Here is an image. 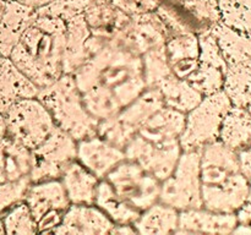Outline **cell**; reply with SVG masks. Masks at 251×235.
Masks as SVG:
<instances>
[{"label":"cell","instance_id":"24","mask_svg":"<svg viewBox=\"0 0 251 235\" xmlns=\"http://www.w3.org/2000/svg\"><path fill=\"white\" fill-rule=\"evenodd\" d=\"M248 110H249V113L251 114V104L249 105V107H248Z\"/></svg>","mask_w":251,"mask_h":235},{"label":"cell","instance_id":"5","mask_svg":"<svg viewBox=\"0 0 251 235\" xmlns=\"http://www.w3.org/2000/svg\"><path fill=\"white\" fill-rule=\"evenodd\" d=\"M27 202L34 222L39 228L55 227L63 219L69 206L68 193L60 184H47L32 188Z\"/></svg>","mask_w":251,"mask_h":235},{"label":"cell","instance_id":"21","mask_svg":"<svg viewBox=\"0 0 251 235\" xmlns=\"http://www.w3.org/2000/svg\"><path fill=\"white\" fill-rule=\"evenodd\" d=\"M6 136V121H5V117L0 114V141Z\"/></svg>","mask_w":251,"mask_h":235},{"label":"cell","instance_id":"16","mask_svg":"<svg viewBox=\"0 0 251 235\" xmlns=\"http://www.w3.org/2000/svg\"><path fill=\"white\" fill-rule=\"evenodd\" d=\"M176 214L169 208L154 207L144 215L139 228L144 233H167L176 227Z\"/></svg>","mask_w":251,"mask_h":235},{"label":"cell","instance_id":"2","mask_svg":"<svg viewBox=\"0 0 251 235\" xmlns=\"http://www.w3.org/2000/svg\"><path fill=\"white\" fill-rule=\"evenodd\" d=\"M6 136L28 149L43 143L53 132V122L46 108L32 98L19 100L4 114Z\"/></svg>","mask_w":251,"mask_h":235},{"label":"cell","instance_id":"18","mask_svg":"<svg viewBox=\"0 0 251 235\" xmlns=\"http://www.w3.org/2000/svg\"><path fill=\"white\" fill-rule=\"evenodd\" d=\"M27 186H28L27 176L11 183L0 184V212L21 200L27 193Z\"/></svg>","mask_w":251,"mask_h":235},{"label":"cell","instance_id":"25","mask_svg":"<svg viewBox=\"0 0 251 235\" xmlns=\"http://www.w3.org/2000/svg\"><path fill=\"white\" fill-rule=\"evenodd\" d=\"M2 58V56H1V54H0V59H1Z\"/></svg>","mask_w":251,"mask_h":235},{"label":"cell","instance_id":"9","mask_svg":"<svg viewBox=\"0 0 251 235\" xmlns=\"http://www.w3.org/2000/svg\"><path fill=\"white\" fill-rule=\"evenodd\" d=\"M210 32L215 37L227 65L251 59V34L230 28L222 22L213 24Z\"/></svg>","mask_w":251,"mask_h":235},{"label":"cell","instance_id":"1","mask_svg":"<svg viewBox=\"0 0 251 235\" xmlns=\"http://www.w3.org/2000/svg\"><path fill=\"white\" fill-rule=\"evenodd\" d=\"M225 91L212 93L203 98L198 108L189 115L181 143L186 151H201L206 144L217 141L223 118L232 108Z\"/></svg>","mask_w":251,"mask_h":235},{"label":"cell","instance_id":"13","mask_svg":"<svg viewBox=\"0 0 251 235\" xmlns=\"http://www.w3.org/2000/svg\"><path fill=\"white\" fill-rule=\"evenodd\" d=\"M64 232L68 233H105L112 224L103 214L91 208L74 207L64 217Z\"/></svg>","mask_w":251,"mask_h":235},{"label":"cell","instance_id":"17","mask_svg":"<svg viewBox=\"0 0 251 235\" xmlns=\"http://www.w3.org/2000/svg\"><path fill=\"white\" fill-rule=\"evenodd\" d=\"M6 233H36L37 224L27 205H16L4 219Z\"/></svg>","mask_w":251,"mask_h":235},{"label":"cell","instance_id":"12","mask_svg":"<svg viewBox=\"0 0 251 235\" xmlns=\"http://www.w3.org/2000/svg\"><path fill=\"white\" fill-rule=\"evenodd\" d=\"M180 223L186 228H199L201 232L208 233H233L238 225V218L235 213L217 212H189L184 213Z\"/></svg>","mask_w":251,"mask_h":235},{"label":"cell","instance_id":"7","mask_svg":"<svg viewBox=\"0 0 251 235\" xmlns=\"http://www.w3.org/2000/svg\"><path fill=\"white\" fill-rule=\"evenodd\" d=\"M218 140L238 153L251 147V114L248 108L232 107L228 110Z\"/></svg>","mask_w":251,"mask_h":235},{"label":"cell","instance_id":"20","mask_svg":"<svg viewBox=\"0 0 251 235\" xmlns=\"http://www.w3.org/2000/svg\"><path fill=\"white\" fill-rule=\"evenodd\" d=\"M235 214H237L238 223L251 225V185H250L249 193H248L247 201H245L244 205L237 211Z\"/></svg>","mask_w":251,"mask_h":235},{"label":"cell","instance_id":"23","mask_svg":"<svg viewBox=\"0 0 251 235\" xmlns=\"http://www.w3.org/2000/svg\"><path fill=\"white\" fill-rule=\"evenodd\" d=\"M1 233H5V229H4V224H2V222L0 220V234H1Z\"/></svg>","mask_w":251,"mask_h":235},{"label":"cell","instance_id":"6","mask_svg":"<svg viewBox=\"0 0 251 235\" xmlns=\"http://www.w3.org/2000/svg\"><path fill=\"white\" fill-rule=\"evenodd\" d=\"M37 94L36 86L25 76L10 59H0V114L4 115L11 105Z\"/></svg>","mask_w":251,"mask_h":235},{"label":"cell","instance_id":"4","mask_svg":"<svg viewBox=\"0 0 251 235\" xmlns=\"http://www.w3.org/2000/svg\"><path fill=\"white\" fill-rule=\"evenodd\" d=\"M75 154L76 148L70 137L54 129L46 141L36 147L32 157V178H54L68 169Z\"/></svg>","mask_w":251,"mask_h":235},{"label":"cell","instance_id":"8","mask_svg":"<svg viewBox=\"0 0 251 235\" xmlns=\"http://www.w3.org/2000/svg\"><path fill=\"white\" fill-rule=\"evenodd\" d=\"M19 2H10L0 15V54L7 58L27 29L31 12Z\"/></svg>","mask_w":251,"mask_h":235},{"label":"cell","instance_id":"3","mask_svg":"<svg viewBox=\"0 0 251 235\" xmlns=\"http://www.w3.org/2000/svg\"><path fill=\"white\" fill-rule=\"evenodd\" d=\"M199 163L200 154L196 151H190V154L181 159L176 175L164 186L163 200L167 203L180 208H200L202 206Z\"/></svg>","mask_w":251,"mask_h":235},{"label":"cell","instance_id":"10","mask_svg":"<svg viewBox=\"0 0 251 235\" xmlns=\"http://www.w3.org/2000/svg\"><path fill=\"white\" fill-rule=\"evenodd\" d=\"M31 165L27 147L7 136L0 141V184L25 178Z\"/></svg>","mask_w":251,"mask_h":235},{"label":"cell","instance_id":"14","mask_svg":"<svg viewBox=\"0 0 251 235\" xmlns=\"http://www.w3.org/2000/svg\"><path fill=\"white\" fill-rule=\"evenodd\" d=\"M96 179L80 165H71L65 175V190L74 202H92L96 196Z\"/></svg>","mask_w":251,"mask_h":235},{"label":"cell","instance_id":"22","mask_svg":"<svg viewBox=\"0 0 251 235\" xmlns=\"http://www.w3.org/2000/svg\"><path fill=\"white\" fill-rule=\"evenodd\" d=\"M19 1L20 4H24V5H28V6H32V5H41L47 2L48 0H16Z\"/></svg>","mask_w":251,"mask_h":235},{"label":"cell","instance_id":"15","mask_svg":"<svg viewBox=\"0 0 251 235\" xmlns=\"http://www.w3.org/2000/svg\"><path fill=\"white\" fill-rule=\"evenodd\" d=\"M221 22L237 31L251 34V0H217Z\"/></svg>","mask_w":251,"mask_h":235},{"label":"cell","instance_id":"19","mask_svg":"<svg viewBox=\"0 0 251 235\" xmlns=\"http://www.w3.org/2000/svg\"><path fill=\"white\" fill-rule=\"evenodd\" d=\"M239 156L240 171L251 185V147L238 153Z\"/></svg>","mask_w":251,"mask_h":235},{"label":"cell","instance_id":"11","mask_svg":"<svg viewBox=\"0 0 251 235\" xmlns=\"http://www.w3.org/2000/svg\"><path fill=\"white\" fill-rule=\"evenodd\" d=\"M223 91L233 107L248 108L251 104V59L228 65Z\"/></svg>","mask_w":251,"mask_h":235}]
</instances>
